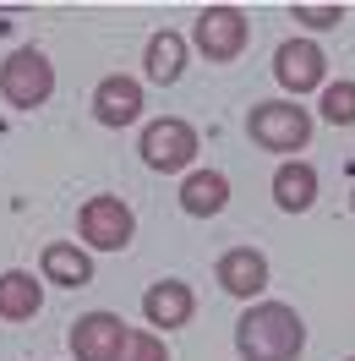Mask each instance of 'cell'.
Here are the masks:
<instances>
[{"mask_svg":"<svg viewBox=\"0 0 355 361\" xmlns=\"http://www.w3.org/2000/svg\"><path fill=\"white\" fill-rule=\"evenodd\" d=\"M306 350V323L285 301H251L235 317V356L241 361H295Z\"/></svg>","mask_w":355,"mask_h":361,"instance_id":"6da1fadb","label":"cell"},{"mask_svg":"<svg viewBox=\"0 0 355 361\" xmlns=\"http://www.w3.org/2000/svg\"><path fill=\"white\" fill-rule=\"evenodd\" d=\"M246 137L268 148V154H295V148H306L311 142V110L306 104H295V99H263V104H251L246 115Z\"/></svg>","mask_w":355,"mask_h":361,"instance_id":"7a4b0ae2","label":"cell"},{"mask_svg":"<svg viewBox=\"0 0 355 361\" xmlns=\"http://www.w3.org/2000/svg\"><path fill=\"white\" fill-rule=\"evenodd\" d=\"M77 235H82V252H126L137 235V214L115 192H93L77 208Z\"/></svg>","mask_w":355,"mask_h":361,"instance_id":"3957f363","label":"cell"},{"mask_svg":"<svg viewBox=\"0 0 355 361\" xmlns=\"http://www.w3.org/2000/svg\"><path fill=\"white\" fill-rule=\"evenodd\" d=\"M49 93H55V66L44 49H11L0 61V99L11 110H39L49 104Z\"/></svg>","mask_w":355,"mask_h":361,"instance_id":"277c9868","label":"cell"},{"mask_svg":"<svg viewBox=\"0 0 355 361\" xmlns=\"http://www.w3.org/2000/svg\"><path fill=\"white\" fill-rule=\"evenodd\" d=\"M192 44L224 66V61H235L246 44H251V23H246L241 6H202L197 17H192Z\"/></svg>","mask_w":355,"mask_h":361,"instance_id":"5b68a950","label":"cell"},{"mask_svg":"<svg viewBox=\"0 0 355 361\" xmlns=\"http://www.w3.org/2000/svg\"><path fill=\"white\" fill-rule=\"evenodd\" d=\"M197 159V126L180 121V115H164V121H148L142 126V164L158 170V176H180L192 170Z\"/></svg>","mask_w":355,"mask_h":361,"instance_id":"8992f818","label":"cell"},{"mask_svg":"<svg viewBox=\"0 0 355 361\" xmlns=\"http://www.w3.org/2000/svg\"><path fill=\"white\" fill-rule=\"evenodd\" d=\"M273 77H279L295 99H301V93H317L328 82V55L311 44V39H285V44L273 49Z\"/></svg>","mask_w":355,"mask_h":361,"instance_id":"52a82bcc","label":"cell"},{"mask_svg":"<svg viewBox=\"0 0 355 361\" xmlns=\"http://www.w3.org/2000/svg\"><path fill=\"white\" fill-rule=\"evenodd\" d=\"M213 279H219L224 295H235V301L251 307V301H263V290H268L273 274H268V257L257 247H230L219 263H213Z\"/></svg>","mask_w":355,"mask_h":361,"instance_id":"ba28073f","label":"cell"},{"mask_svg":"<svg viewBox=\"0 0 355 361\" xmlns=\"http://www.w3.org/2000/svg\"><path fill=\"white\" fill-rule=\"evenodd\" d=\"M126 334H132V329L115 312H82L71 323V356L77 361H120Z\"/></svg>","mask_w":355,"mask_h":361,"instance_id":"9c48e42d","label":"cell"},{"mask_svg":"<svg viewBox=\"0 0 355 361\" xmlns=\"http://www.w3.org/2000/svg\"><path fill=\"white\" fill-rule=\"evenodd\" d=\"M142 317L154 323V334H170V329H186L197 317V295L186 279H154L142 290Z\"/></svg>","mask_w":355,"mask_h":361,"instance_id":"30bf717a","label":"cell"},{"mask_svg":"<svg viewBox=\"0 0 355 361\" xmlns=\"http://www.w3.org/2000/svg\"><path fill=\"white\" fill-rule=\"evenodd\" d=\"M137 115H142V82L137 77H120V71H110L99 88H93V121L99 126H132Z\"/></svg>","mask_w":355,"mask_h":361,"instance_id":"8fae6325","label":"cell"},{"mask_svg":"<svg viewBox=\"0 0 355 361\" xmlns=\"http://www.w3.org/2000/svg\"><path fill=\"white\" fill-rule=\"evenodd\" d=\"M39 279L61 285V290H82V285H93V257L77 241H49L39 252Z\"/></svg>","mask_w":355,"mask_h":361,"instance_id":"7c38bea8","label":"cell"},{"mask_svg":"<svg viewBox=\"0 0 355 361\" xmlns=\"http://www.w3.org/2000/svg\"><path fill=\"white\" fill-rule=\"evenodd\" d=\"M180 208L192 214V219H213L230 208V176L224 170H186L180 180Z\"/></svg>","mask_w":355,"mask_h":361,"instance_id":"4fadbf2b","label":"cell"},{"mask_svg":"<svg viewBox=\"0 0 355 361\" xmlns=\"http://www.w3.org/2000/svg\"><path fill=\"white\" fill-rule=\"evenodd\" d=\"M39 307H44V279H33L27 269L0 274V317L6 323H33Z\"/></svg>","mask_w":355,"mask_h":361,"instance_id":"5bb4252c","label":"cell"},{"mask_svg":"<svg viewBox=\"0 0 355 361\" xmlns=\"http://www.w3.org/2000/svg\"><path fill=\"white\" fill-rule=\"evenodd\" d=\"M273 203L285 208V214H306L317 203V170H311L306 159H285L273 170Z\"/></svg>","mask_w":355,"mask_h":361,"instance_id":"9a60e30c","label":"cell"},{"mask_svg":"<svg viewBox=\"0 0 355 361\" xmlns=\"http://www.w3.org/2000/svg\"><path fill=\"white\" fill-rule=\"evenodd\" d=\"M180 71H186V39L164 27V33H154L148 49H142V77L158 82V88H170V82H180Z\"/></svg>","mask_w":355,"mask_h":361,"instance_id":"2e32d148","label":"cell"},{"mask_svg":"<svg viewBox=\"0 0 355 361\" xmlns=\"http://www.w3.org/2000/svg\"><path fill=\"white\" fill-rule=\"evenodd\" d=\"M323 121L328 126H355V82L350 77L323 82Z\"/></svg>","mask_w":355,"mask_h":361,"instance_id":"e0dca14e","label":"cell"},{"mask_svg":"<svg viewBox=\"0 0 355 361\" xmlns=\"http://www.w3.org/2000/svg\"><path fill=\"white\" fill-rule=\"evenodd\" d=\"M120 361H170V350H164V334H154V329H132V334H126V350H120Z\"/></svg>","mask_w":355,"mask_h":361,"instance_id":"ac0fdd59","label":"cell"},{"mask_svg":"<svg viewBox=\"0 0 355 361\" xmlns=\"http://www.w3.org/2000/svg\"><path fill=\"white\" fill-rule=\"evenodd\" d=\"M289 17L301 27H311V33H323V27L344 23V6H339V0H328V6H289Z\"/></svg>","mask_w":355,"mask_h":361,"instance_id":"d6986e66","label":"cell"},{"mask_svg":"<svg viewBox=\"0 0 355 361\" xmlns=\"http://www.w3.org/2000/svg\"><path fill=\"white\" fill-rule=\"evenodd\" d=\"M350 361H355V356H350Z\"/></svg>","mask_w":355,"mask_h":361,"instance_id":"ffe728a7","label":"cell"}]
</instances>
